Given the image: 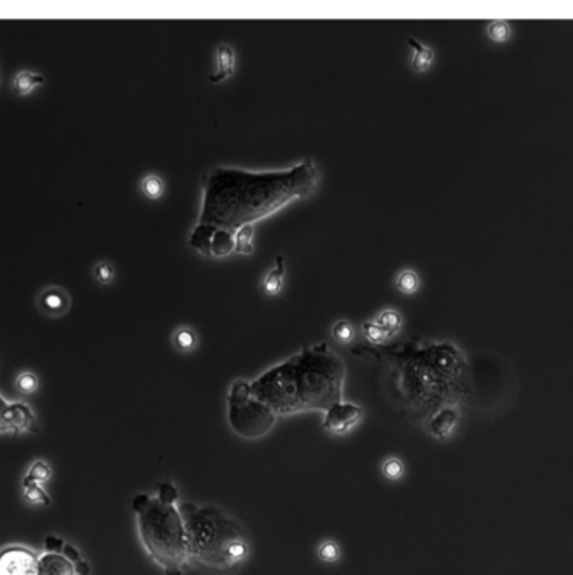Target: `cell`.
I'll return each mask as SVG.
<instances>
[{
	"mask_svg": "<svg viewBox=\"0 0 573 575\" xmlns=\"http://www.w3.org/2000/svg\"><path fill=\"white\" fill-rule=\"evenodd\" d=\"M317 175L310 161L268 173L216 168L204 186L191 245L208 257L235 253V233L240 228L275 213L294 197L307 196L316 187Z\"/></svg>",
	"mask_w": 573,
	"mask_h": 575,
	"instance_id": "6da1fadb",
	"label": "cell"
},
{
	"mask_svg": "<svg viewBox=\"0 0 573 575\" xmlns=\"http://www.w3.org/2000/svg\"><path fill=\"white\" fill-rule=\"evenodd\" d=\"M353 353L390 361L400 410L417 422L428 424L444 408H456L466 395V359L449 342L425 348L358 346Z\"/></svg>",
	"mask_w": 573,
	"mask_h": 575,
	"instance_id": "7a4b0ae2",
	"label": "cell"
},
{
	"mask_svg": "<svg viewBox=\"0 0 573 575\" xmlns=\"http://www.w3.org/2000/svg\"><path fill=\"white\" fill-rule=\"evenodd\" d=\"M344 375L343 359L321 342L275 364L248 385L277 417L312 410L326 414L341 402Z\"/></svg>",
	"mask_w": 573,
	"mask_h": 575,
	"instance_id": "3957f363",
	"label": "cell"
},
{
	"mask_svg": "<svg viewBox=\"0 0 573 575\" xmlns=\"http://www.w3.org/2000/svg\"><path fill=\"white\" fill-rule=\"evenodd\" d=\"M187 535L189 562L216 575L235 574L250 554L244 526L216 504L179 503Z\"/></svg>",
	"mask_w": 573,
	"mask_h": 575,
	"instance_id": "277c9868",
	"label": "cell"
},
{
	"mask_svg": "<svg viewBox=\"0 0 573 575\" xmlns=\"http://www.w3.org/2000/svg\"><path fill=\"white\" fill-rule=\"evenodd\" d=\"M132 511L147 555L165 575H184L189 548L179 504L160 501L157 494L138 493L132 499Z\"/></svg>",
	"mask_w": 573,
	"mask_h": 575,
	"instance_id": "5b68a950",
	"label": "cell"
},
{
	"mask_svg": "<svg viewBox=\"0 0 573 575\" xmlns=\"http://www.w3.org/2000/svg\"><path fill=\"white\" fill-rule=\"evenodd\" d=\"M226 407L231 430L247 441H258L268 436L277 422L275 412L252 393L247 380H236L231 385Z\"/></svg>",
	"mask_w": 573,
	"mask_h": 575,
	"instance_id": "8992f818",
	"label": "cell"
},
{
	"mask_svg": "<svg viewBox=\"0 0 573 575\" xmlns=\"http://www.w3.org/2000/svg\"><path fill=\"white\" fill-rule=\"evenodd\" d=\"M36 434L37 420L24 402H8L0 395V434Z\"/></svg>",
	"mask_w": 573,
	"mask_h": 575,
	"instance_id": "52a82bcc",
	"label": "cell"
},
{
	"mask_svg": "<svg viewBox=\"0 0 573 575\" xmlns=\"http://www.w3.org/2000/svg\"><path fill=\"white\" fill-rule=\"evenodd\" d=\"M0 575H39V554L30 547L19 543L2 547Z\"/></svg>",
	"mask_w": 573,
	"mask_h": 575,
	"instance_id": "ba28073f",
	"label": "cell"
},
{
	"mask_svg": "<svg viewBox=\"0 0 573 575\" xmlns=\"http://www.w3.org/2000/svg\"><path fill=\"white\" fill-rule=\"evenodd\" d=\"M61 537L47 535L45 552L39 554V575H78L76 564L59 548Z\"/></svg>",
	"mask_w": 573,
	"mask_h": 575,
	"instance_id": "9c48e42d",
	"label": "cell"
},
{
	"mask_svg": "<svg viewBox=\"0 0 573 575\" xmlns=\"http://www.w3.org/2000/svg\"><path fill=\"white\" fill-rule=\"evenodd\" d=\"M362 408L349 402L334 403L324 415V429L334 436H345L362 420Z\"/></svg>",
	"mask_w": 573,
	"mask_h": 575,
	"instance_id": "30bf717a",
	"label": "cell"
},
{
	"mask_svg": "<svg viewBox=\"0 0 573 575\" xmlns=\"http://www.w3.org/2000/svg\"><path fill=\"white\" fill-rule=\"evenodd\" d=\"M36 307L41 314L49 315V318H61L71 309V296L61 285H47L39 292Z\"/></svg>",
	"mask_w": 573,
	"mask_h": 575,
	"instance_id": "8fae6325",
	"label": "cell"
},
{
	"mask_svg": "<svg viewBox=\"0 0 573 575\" xmlns=\"http://www.w3.org/2000/svg\"><path fill=\"white\" fill-rule=\"evenodd\" d=\"M457 419H459L457 408H444V410H440L439 414L428 420L427 424L428 432L434 437L440 438V441H444V438H447L450 436L454 427H456Z\"/></svg>",
	"mask_w": 573,
	"mask_h": 575,
	"instance_id": "7c38bea8",
	"label": "cell"
},
{
	"mask_svg": "<svg viewBox=\"0 0 573 575\" xmlns=\"http://www.w3.org/2000/svg\"><path fill=\"white\" fill-rule=\"evenodd\" d=\"M235 71V51L228 44H221L216 50V63L214 71L209 74V81L218 83L225 81Z\"/></svg>",
	"mask_w": 573,
	"mask_h": 575,
	"instance_id": "4fadbf2b",
	"label": "cell"
},
{
	"mask_svg": "<svg viewBox=\"0 0 573 575\" xmlns=\"http://www.w3.org/2000/svg\"><path fill=\"white\" fill-rule=\"evenodd\" d=\"M45 83L46 78L42 76L41 73L30 71V69H20V71L14 76V81H12V90H14L16 95L25 96L29 95L34 88L42 86Z\"/></svg>",
	"mask_w": 573,
	"mask_h": 575,
	"instance_id": "5bb4252c",
	"label": "cell"
},
{
	"mask_svg": "<svg viewBox=\"0 0 573 575\" xmlns=\"http://www.w3.org/2000/svg\"><path fill=\"white\" fill-rule=\"evenodd\" d=\"M283 279H285V262H283V257H277L275 265L264 279V291L266 296H278L283 291Z\"/></svg>",
	"mask_w": 573,
	"mask_h": 575,
	"instance_id": "9a60e30c",
	"label": "cell"
},
{
	"mask_svg": "<svg viewBox=\"0 0 573 575\" xmlns=\"http://www.w3.org/2000/svg\"><path fill=\"white\" fill-rule=\"evenodd\" d=\"M408 44L410 47L413 50V54H412V68L415 71L422 73V71H427L428 68H430L432 63H434L435 59V54H434V50L432 47H428L427 44L417 41V39L410 37L408 39Z\"/></svg>",
	"mask_w": 573,
	"mask_h": 575,
	"instance_id": "2e32d148",
	"label": "cell"
},
{
	"mask_svg": "<svg viewBox=\"0 0 573 575\" xmlns=\"http://www.w3.org/2000/svg\"><path fill=\"white\" fill-rule=\"evenodd\" d=\"M373 320L383 329L388 339L395 337L398 332L401 331V327H403V315L398 313L396 309L379 310L378 315H376Z\"/></svg>",
	"mask_w": 573,
	"mask_h": 575,
	"instance_id": "e0dca14e",
	"label": "cell"
},
{
	"mask_svg": "<svg viewBox=\"0 0 573 575\" xmlns=\"http://www.w3.org/2000/svg\"><path fill=\"white\" fill-rule=\"evenodd\" d=\"M23 498L30 506H49L51 504V496L47 494L45 486L28 480L23 481Z\"/></svg>",
	"mask_w": 573,
	"mask_h": 575,
	"instance_id": "ac0fdd59",
	"label": "cell"
},
{
	"mask_svg": "<svg viewBox=\"0 0 573 575\" xmlns=\"http://www.w3.org/2000/svg\"><path fill=\"white\" fill-rule=\"evenodd\" d=\"M140 192L150 201L160 199L165 194V182L159 174H146L140 179Z\"/></svg>",
	"mask_w": 573,
	"mask_h": 575,
	"instance_id": "d6986e66",
	"label": "cell"
},
{
	"mask_svg": "<svg viewBox=\"0 0 573 575\" xmlns=\"http://www.w3.org/2000/svg\"><path fill=\"white\" fill-rule=\"evenodd\" d=\"M420 285H422V280H420V275L413 269L400 270L395 277V287L405 296L417 294L420 291Z\"/></svg>",
	"mask_w": 573,
	"mask_h": 575,
	"instance_id": "ffe728a7",
	"label": "cell"
},
{
	"mask_svg": "<svg viewBox=\"0 0 573 575\" xmlns=\"http://www.w3.org/2000/svg\"><path fill=\"white\" fill-rule=\"evenodd\" d=\"M172 342L176 349L182 351V353H189L198 346V332L189 326H181L172 335Z\"/></svg>",
	"mask_w": 573,
	"mask_h": 575,
	"instance_id": "44dd1931",
	"label": "cell"
},
{
	"mask_svg": "<svg viewBox=\"0 0 573 575\" xmlns=\"http://www.w3.org/2000/svg\"><path fill=\"white\" fill-rule=\"evenodd\" d=\"M253 225H247L240 228L235 233V253L240 255H250L253 253Z\"/></svg>",
	"mask_w": 573,
	"mask_h": 575,
	"instance_id": "7402d4cb",
	"label": "cell"
},
{
	"mask_svg": "<svg viewBox=\"0 0 573 575\" xmlns=\"http://www.w3.org/2000/svg\"><path fill=\"white\" fill-rule=\"evenodd\" d=\"M24 480L37 482V484H45V482H47L51 480L49 464H47L46 460H42V459L34 460V463L29 466L28 472H25Z\"/></svg>",
	"mask_w": 573,
	"mask_h": 575,
	"instance_id": "603a6c76",
	"label": "cell"
},
{
	"mask_svg": "<svg viewBox=\"0 0 573 575\" xmlns=\"http://www.w3.org/2000/svg\"><path fill=\"white\" fill-rule=\"evenodd\" d=\"M362 335H365L366 341L370 342L371 346H374V348L384 346V342L388 341L384 331L374 323V320H366V323H362Z\"/></svg>",
	"mask_w": 573,
	"mask_h": 575,
	"instance_id": "cb8c5ba5",
	"label": "cell"
},
{
	"mask_svg": "<svg viewBox=\"0 0 573 575\" xmlns=\"http://www.w3.org/2000/svg\"><path fill=\"white\" fill-rule=\"evenodd\" d=\"M16 388L20 395H33L39 388V380L33 371H23L17 375Z\"/></svg>",
	"mask_w": 573,
	"mask_h": 575,
	"instance_id": "d4e9b609",
	"label": "cell"
},
{
	"mask_svg": "<svg viewBox=\"0 0 573 575\" xmlns=\"http://www.w3.org/2000/svg\"><path fill=\"white\" fill-rule=\"evenodd\" d=\"M331 335L341 344H349L354 339V327L349 320L341 319L338 323H334V326L331 329Z\"/></svg>",
	"mask_w": 573,
	"mask_h": 575,
	"instance_id": "484cf974",
	"label": "cell"
},
{
	"mask_svg": "<svg viewBox=\"0 0 573 575\" xmlns=\"http://www.w3.org/2000/svg\"><path fill=\"white\" fill-rule=\"evenodd\" d=\"M115 274H117V272H115V267H113V263L107 262V260L98 262L93 267V277L103 285L113 282V279H115Z\"/></svg>",
	"mask_w": 573,
	"mask_h": 575,
	"instance_id": "4316f807",
	"label": "cell"
},
{
	"mask_svg": "<svg viewBox=\"0 0 573 575\" xmlns=\"http://www.w3.org/2000/svg\"><path fill=\"white\" fill-rule=\"evenodd\" d=\"M488 34H489V37L494 39V41L502 42L509 37L511 25L507 24L506 21H501V19L492 21V22H489V25H488Z\"/></svg>",
	"mask_w": 573,
	"mask_h": 575,
	"instance_id": "83f0119b",
	"label": "cell"
},
{
	"mask_svg": "<svg viewBox=\"0 0 573 575\" xmlns=\"http://www.w3.org/2000/svg\"><path fill=\"white\" fill-rule=\"evenodd\" d=\"M382 471H383L384 477H386V480L398 481L405 474V466H403V463H401L400 459L391 458V459L384 460L383 466H382Z\"/></svg>",
	"mask_w": 573,
	"mask_h": 575,
	"instance_id": "f1b7e54d",
	"label": "cell"
},
{
	"mask_svg": "<svg viewBox=\"0 0 573 575\" xmlns=\"http://www.w3.org/2000/svg\"><path fill=\"white\" fill-rule=\"evenodd\" d=\"M157 498L164 503L179 504V491L176 486L172 484V482L164 481V482H160L159 491H157Z\"/></svg>",
	"mask_w": 573,
	"mask_h": 575,
	"instance_id": "f546056e",
	"label": "cell"
},
{
	"mask_svg": "<svg viewBox=\"0 0 573 575\" xmlns=\"http://www.w3.org/2000/svg\"><path fill=\"white\" fill-rule=\"evenodd\" d=\"M317 555L319 559L324 562H336L339 559V547L336 542H331V540H326L322 542L317 548Z\"/></svg>",
	"mask_w": 573,
	"mask_h": 575,
	"instance_id": "4dcf8cb0",
	"label": "cell"
}]
</instances>
